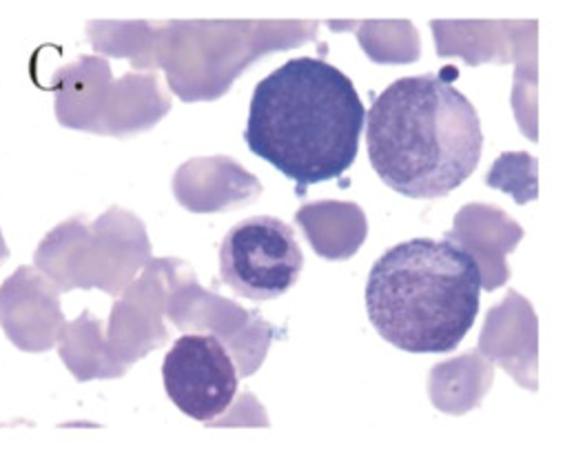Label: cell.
<instances>
[{
    "label": "cell",
    "mask_w": 565,
    "mask_h": 453,
    "mask_svg": "<svg viewBox=\"0 0 565 453\" xmlns=\"http://www.w3.org/2000/svg\"><path fill=\"white\" fill-rule=\"evenodd\" d=\"M366 123L353 81L322 59H294L262 78L244 129L246 147L279 173L309 185L344 176Z\"/></svg>",
    "instance_id": "obj_1"
},
{
    "label": "cell",
    "mask_w": 565,
    "mask_h": 453,
    "mask_svg": "<svg viewBox=\"0 0 565 453\" xmlns=\"http://www.w3.org/2000/svg\"><path fill=\"white\" fill-rule=\"evenodd\" d=\"M366 145L375 173L408 198H444L477 169L483 151L472 103L441 76L395 81L373 103Z\"/></svg>",
    "instance_id": "obj_2"
},
{
    "label": "cell",
    "mask_w": 565,
    "mask_h": 453,
    "mask_svg": "<svg viewBox=\"0 0 565 453\" xmlns=\"http://www.w3.org/2000/svg\"><path fill=\"white\" fill-rule=\"evenodd\" d=\"M481 265L450 241L413 239L371 270L366 312L377 334L408 354L455 351L479 316Z\"/></svg>",
    "instance_id": "obj_3"
},
{
    "label": "cell",
    "mask_w": 565,
    "mask_h": 453,
    "mask_svg": "<svg viewBox=\"0 0 565 453\" xmlns=\"http://www.w3.org/2000/svg\"><path fill=\"white\" fill-rule=\"evenodd\" d=\"M147 254L145 224L127 211L111 209L92 230L81 218L58 224L39 245L34 263L58 292L100 287L116 296Z\"/></svg>",
    "instance_id": "obj_4"
},
{
    "label": "cell",
    "mask_w": 565,
    "mask_h": 453,
    "mask_svg": "<svg viewBox=\"0 0 565 453\" xmlns=\"http://www.w3.org/2000/svg\"><path fill=\"white\" fill-rule=\"evenodd\" d=\"M305 256L291 227L273 215H255L231 227L220 247L222 281L242 298L273 301L300 278Z\"/></svg>",
    "instance_id": "obj_5"
},
{
    "label": "cell",
    "mask_w": 565,
    "mask_h": 453,
    "mask_svg": "<svg viewBox=\"0 0 565 453\" xmlns=\"http://www.w3.org/2000/svg\"><path fill=\"white\" fill-rule=\"evenodd\" d=\"M162 380L171 402L198 422H213L235 400L237 371L215 336H180L162 362Z\"/></svg>",
    "instance_id": "obj_6"
},
{
    "label": "cell",
    "mask_w": 565,
    "mask_h": 453,
    "mask_svg": "<svg viewBox=\"0 0 565 453\" xmlns=\"http://www.w3.org/2000/svg\"><path fill=\"white\" fill-rule=\"evenodd\" d=\"M0 327L21 351H50L65 327L61 292L36 267H19L0 285Z\"/></svg>",
    "instance_id": "obj_7"
},
{
    "label": "cell",
    "mask_w": 565,
    "mask_h": 453,
    "mask_svg": "<svg viewBox=\"0 0 565 453\" xmlns=\"http://www.w3.org/2000/svg\"><path fill=\"white\" fill-rule=\"evenodd\" d=\"M111 89V72L103 59H81L54 76L56 116L61 125L103 134V114Z\"/></svg>",
    "instance_id": "obj_8"
},
{
    "label": "cell",
    "mask_w": 565,
    "mask_h": 453,
    "mask_svg": "<svg viewBox=\"0 0 565 453\" xmlns=\"http://www.w3.org/2000/svg\"><path fill=\"white\" fill-rule=\"evenodd\" d=\"M316 254L329 261L351 259L366 239V215L355 202H313L296 213Z\"/></svg>",
    "instance_id": "obj_9"
},
{
    "label": "cell",
    "mask_w": 565,
    "mask_h": 453,
    "mask_svg": "<svg viewBox=\"0 0 565 453\" xmlns=\"http://www.w3.org/2000/svg\"><path fill=\"white\" fill-rule=\"evenodd\" d=\"M61 358L78 380L118 378L127 367L107 349L103 323L85 312L76 323L65 325L61 334Z\"/></svg>",
    "instance_id": "obj_10"
}]
</instances>
